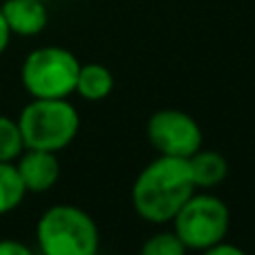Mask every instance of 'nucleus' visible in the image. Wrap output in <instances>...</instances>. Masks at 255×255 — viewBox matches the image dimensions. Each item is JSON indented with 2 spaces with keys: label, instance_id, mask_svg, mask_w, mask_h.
I'll return each instance as SVG.
<instances>
[{
  "label": "nucleus",
  "instance_id": "1",
  "mask_svg": "<svg viewBox=\"0 0 255 255\" xmlns=\"http://www.w3.org/2000/svg\"><path fill=\"white\" fill-rule=\"evenodd\" d=\"M188 159L159 154L141 168L130 190L132 208L143 222L168 224L195 193Z\"/></svg>",
  "mask_w": 255,
  "mask_h": 255
},
{
  "label": "nucleus",
  "instance_id": "2",
  "mask_svg": "<svg viewBox=\"0 0 255 255\" xmlns=\"http://www.w3.org/2000/svg\"><path fill=\"white\" fill-rule=\"evenodd\" d=\"M40 255H97L101 233L88 211L74 204H54L34 229Z\"/></svg>",
  "mask_w": 255,
  "mask_h": 255
},
{
  "label": "nucleus",
  "instance_id": "3",
  "mask_svg": "<svg viewBox=\"0 0 255 255\" xmlns=\"http://www.w3.org/2000/svg\"><path fill=\"white\" fill-rule=\"evenodd\" d=\"M25 148L61 152L79 136L81 117L70 99H31L16 117Z\"/></svg>",
  "mask_w": 255,
  "mask_h": 255
},
{
  "label": "nucleus",
  "instance_id": "4",
  "mask_svg": "<svg viewBox=\"0 0 255 255\" xmlns=\"http://www.w3.org/2000/svg\"><path fill=\"white\" fill-rule=\"evenodd\" d=\"M81 61L61 45L31 49L20 65L22 90L31 99H70L76 88Z\"/></svg>",
  "mask_w": 255,
  "mask_h": 255
},
{
  "label": "nucleus",
  "instance_id": "5",
  "mask_svg": "<svg viewBox=\"0 0 255 255\" xmlns=\"http://www.w3.org/2000/svg\"><path fill=\"white\" fill-rule=\"evenodd\" d=\"M231 229V211L224 199L195 190L172 217V231L188 251H206L224 242Z\"/></svg>",
  "mask_w": 255,
  "mask_h": 255
},
{
  "label": "nucleus",
  "instance_id": "6",
  "mask_svg": "<svg viewBox=\"0 0 255 255\" xmlns=\"http://www.w3.org/2000/svg\"><path fill=\"white\" fill-rule=\"evenodd\" d=\"M148 141L159 154L188 159L204 145V132L199 124L184 110L163 108L148 119Z\"/></svg>",
  "mask_w": 255,
  "mask_h": 255
},
{
  "label": "nucleus",
  "instance_id": "7",
  "mask_svg": "<svg viewBox=\"0 0 255 255\" xmlns=\"http://www.w3.org/2000/svg\"><path fill=\"white\" fill-rule=\"evenodd\" d=\"M16 168L20 172L27 193L34 195L52 190L61 177V161H58L56 152H47V150L25 148V152L16 159Z\"/></svg>",
  "mask_w": 255,
  "mask_h": 255
},
{
  "label": "nucleus",
  "instance_id": "8",
  "mask_svg": "<svg viewBox=\"0 0 255 255\" xmlns=\"http://www.w3.org/2000/svg\"><path fill=\"white\" fill-rule=\"evenodd\" d=\"M0 9L4 13L11 36H20V38L43 34L49 22L45 0H4Z\"/></svg>",
  "mask_w": 255,
  "mask_h": 255
},
{
  "label": "nucleus",
  "instance_id": "9",
  "mask_svg": "<svg viewBox=\"0 0 255 255\" xmlns=\"http://www.w3.org/2000/svg\"><path fill=\"white\" fill-rule=\"evenodd\" d=\"M112 90H115V74L106 65H101V63H81L74 94H79L83 101L97 103L110 97Z\"/></svg>",
  "mask_w": 255,
  "mask_h": 255
},
{
  "label": "nucleus",
  "instance_id": "10",
  "mask_svg": "<svg viewBox=\"0 0 255 255\" xmlns=\"http://www.w3.org/2000/svg\"><path fill=\"white\" fill-rule=\"evenodd\" d=\"M188 166L195 188H215L229 175V161L215 150L199 148L197 152L188 157Z\"/></svg>",
  "mask_w": 255,
  "mask_h": 255
},
{
  "label": "nucleus",
  "instance_id": "11",
  "mask_svg": "<svg viewBox=\"0 0 255 255\" xmlns=\"http://www.w3.org/2000/svg\"><path fill=\"white\" fill-rule=\"evenodd\" d=\"M27 197L16 161H0V217L18 211Z\"/></svg>",
  "mask_w": 255,
  "mask_h": 255
},
{
  "label": "nucleus",
  "instance_id": "12",
  "mask_svg": "<svg viewBox=\"0 0 255 255\" xmlns=\"http://www.w3.org/2000/svg\"><path fill=\"white\" fill-rule=\"evenodd\" d=\"M25 152L18 121L9 115H0V161H16Z\"/></svg>",
  "mask_w": 255,
  "mask_h": 255
},
{
  "label": "nucleus",
  "instance_id": "13",
  "mask_svg": "<svg viewBox=\"0 0 255 255\" xmlns=\"http://www.w3.org/2000/svg\"><path fill=\"white\" fill-rule=\"evenodd\" d=\"M188 249L184 247L175 231H159L150 235L139 249V255H186Z\"/></svg>",
  "mask_w": 255,
  "mask_h": 255
},
{
  "label": "nucleus",
  "instance_id": "14",
  "mask_svg": "<svg viewBox=\"0 0 255 255\" xmlns=\"http://www.w3.org/2000/svg\"><path fill=\"white\" fill-rule=\"evenodd\" d=\"M0 255H36L27 242L16 238H0Z\"/></svg>",
  "mask_w": 255,
  "mask_h": 255
},
{
  "label": "nucleus",
  "instance_id": "15",
  "mask_svg": "<svg viewBox=\"0 0 255 255\" xmlns=\"http://www.w3.org/2000/svg\"><path fill=\"white\" fill-rule=\"evenodd\" d=\"M202 255H249V253L244 251V249L235 247V244H229L224 240V242H220V244H215V247L202 251Z\"/></svg>",
  "mask_w": 255,
  "mask_h": 255
},
{
  "label": "nucleus",
  "instance_id": "16",
  "mask_svg": "<svg viewBox=\"0 0 255 255\" xmlns=\"http://www.w3.org/2000/svg\"><path fill=\"white\" fill-rule=\"evenodd\" d=\"M9 43H11V31H9V25H7V20H4V13H2V9H0V56L7 52Z\"/></svg>",
  "mask_w": 255,
  "mask_h": 255
},
{
  "label": "nucleus",
  "instance_id": "17",
  "mask_svg": "<svg viewBox=\"0 0 255 255\" xmlns=\"http://www.w3.org/2000/svg\"><path fill=\"white\" fill-rule=\"evenodd\" d=\"M45 2H47V0H45Z\"/></svg>",
  "mask_w": 255,
  "mask_h": 255
}]
</instances>
